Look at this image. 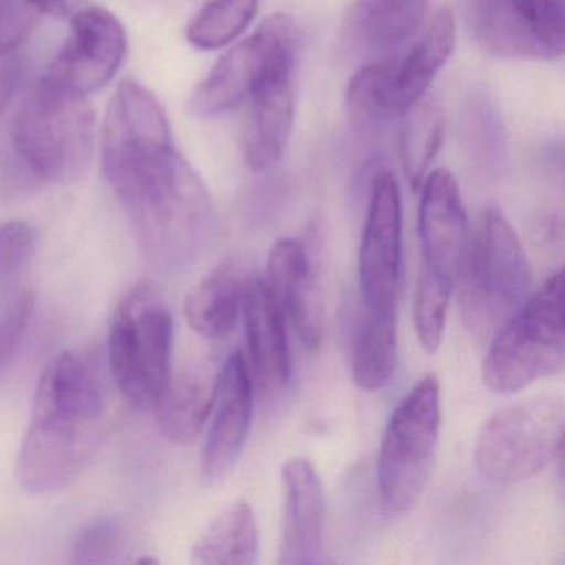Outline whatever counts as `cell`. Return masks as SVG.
Wrapping results in <instances>:
<instances>
[{
    "mask_svg": "<svg viewBox=\"0 0 565 565\" xmlns=\"http://www.w3.org/2000/svg\"><path fill=\"white\" fill-rule=\"evenodd\" d=\"M426 12L428 0H353L347 29L366 49L395 51L418 32Z\"/></svg>",
    "mask_w": 565,
    "mask_h": 565,
    "instance_id": "cell-21",
    "label": "cell"
},
{
    "mask_svg": "<svg viewBox=\"0 0 565 565\" xmlns=\"http://www.w3.org/2000/svg\"><path fill=\"white\" fill-rule=\"evenodd\" d=\"M34 313V292L21 287L0 290V379L24 347Z\"/></svg>",
    "mask_w": 565,
    "mask_h": 565,
    "instance_id": "cell-28",
    "label": "cell"
},
{
    "mask_svg": "<svg viewBox=\"0 0 565 565\" xmlns=\"http://www.w3.org/2000/svg\"><path fill=\"white\" fill-rule=\"evenodd\" d=\"M244 323L247 352L257 383L266 392L286 388L292 373L286 316L264 279L244 287Z\"/></svg>",
    "mask_w": 565,
    "mask_h": 565,
    "instance_id": "cell-17",
    "label": "cell"
},
{
    "mask_svg": "<svg viewBox=\"0 0 565 565\" xmlns=\"http://www.w3.org/2000/svg\"><path fill=\"white\" fill-rule=\"evenodd\" d=\"M22 74V58L18 52L0 55V117L8 110L9 104L18 90Z\"/></svg>",
    "mask_w": 565,
    "mask_h": 565,
    "instance_id": "cell-33",
    "label": "cell"
},
{
    "mask_svg": "<svg viewBox=\"0 0 565 565\" xmlns=\"http://www.w3.org/2000/svg\"><path fill=\"white\" fill-rule=\"evenodd\" d=\"M296 24L289 15L267 18L246 41L220 58L194 88L188 108L198 118H214L249 102L277 72L294 68Z\"/></svg>",
    "mask_w": 565,
    "mask_h": 565,
    "instance_id": "cell-9",
    "label": "cell"
},
{
    "mask_svg": "<svg viewBox=\"0 0 565 565\" xmlns=\"http://www.w3.org/2000/svg\"><path fill=\"white\" fill-rule=\"evenodd\" d=\"M11 135L32 177L49 184L75 183L94 157V108L88 95L44 77L22 102Z\"/></svg>",
    "mask_w": 565,
    "mask_h": 565,
    "instance_id": "cell-3",
    "label": "cell"
},
{
    "mask_svg": "<svg viewBox=\"0 0 565 565\" xmlns=\"http://www.w3.org/2000/svg\"><path fill=\"white\" fill-rule=\"evenodd\" d=\"M211 425L201 452V475L207 484L223 481L236 466L253 418V380L239 350L220 369Z\"/></svg>",
    "mask_w": 565,
    "mask_h": 565,
    "instance_id": "cell-15",
    "label": "cell"
},
{
    "mask_svg": "<svg viewBox=\"0 0 565 565\" xmlns=\"http://www.w3.org/2000/svg\"><path fill=\"white\" fill-rule=\"evenodd\" d=\"M445 111L431 95L403 111L399 157L412 190H418L429 173L445 138Z\"/></svg>",
    "mask_w": 565,
    "mask_h": 565,
    "instance_id": "cell-25",
    "label": "cell"
},
{
    "mask_svg": "<svg viewBox=\"0 0 565 565\" xmlns=\"http://www.w3.org/2000/svg\"><path fill=\"white\" fill-rule=\"evenodd\" d=\"M531 267L514 227L501 211L482 214L459 267V307L472 337L492 335L521 309L531 290Z\"/></svg>",
    "mask_w": 565,
    "mask_h": 565,
    "instance_id": "cell-4",
    "label": "cell"
},
{
    "mask_svg": "<svg viewBox=\"0 0 565 565\" xmlns=\"http://www.w3.org/2000/svg\"><path fill=\"white\" fill-rule=\"evenodd\" d=\"M38 231L22 221L0 224V290L11 289L38 253Z\"/></svg>",
    "mask_w": 565,
    "mask_h": 565,
    "instance_id": "cell-30",
    "label": "cell"
},
{
    "mask_svg": "<svg viewBox=\"0 0 565 565\" xmlns=\"http://www.w3.org/2000/svg\"><path fill=\"white\" fill-rule=\"evenodd\" d=\"M125 548V532L118 522L100 519L82 529L75 539V564H111L121 557Z\"/></svg>",
    "mask_w": 565,
    "mask_h": 565,
    "instance_id": "cell-31",
    "label": "cell"
},
{
    "mask_svg": "<svg viewBox=\"0 0 565 565\" xmlns=\"http://www.w3.org/2000/svg\"><path fill=\"white\" fill-rule=\"evenodd\" d=\"M284 521L279 564L310 565L320 561L323 547V489L316 468L307 459L284 465Z\"/></svg>",
    "mask_w": 565,
    "mask_h": 565,
    "instance_id": "cell-16",
    "label": "cell"
},
{
    "mask_svg": "<svg viewBox=\"0 0 565 565\" xmlns=\"http://www.w3.org/2000/svg\"><path fill=\"white\" fill-rule=\"evenodd\" d=\"M127 54V32L111 12L82 8L71 18V35L45 77L78 94L100 90L117 75Z\"/></svg>",
    "mask_w": 565,
    "mask_h": 565,
    "instance_id": "cell-13",
    "label": "cell"
},
{
    "mask_svg": "<svg viewBox=\"0 0 565 565\" xmlns=\"http://www.w3.org/2000/svg\"><path fill=\"white\" fill-rule=\"evenodd\" d=\"M257 558L259 527L247 501L223 509L201 532L191 551V562L200 565H253Z\"/></svg>",
    "mask_w": 565,
    "mask_h": 565,
    "instance_id": "cell-22",
    "label": "cell"
},
{
    "mask_svg": "<svg viewBox=\"0 0 565 565\" xmlns=\"http://www.w3.org/2000/svg\"><path fill=\"white\" fill-rule=\"evenodd\" d=\"M102 170L141 253L157 269L184 273L213 247L217 221L206 184L174 150L153 92L125 81L102 130Z\"/></svg>",
    "mask_w": 565,
    "mask_h": 565,
    "instance_id": "cell-1",
    "label": "cell"
},
{
    "mask_svg": "<svg viewBox=\"0 0 565 565\" xmlns=\"http://www.w3.org/2000/svg\"><path fill=\"white\" fill-rule=\"evenodd\" d=\"M257 9L259 0H210L188 25V41L201 51L226 47L253 24Z\"/></svg>",
    "mask_w": 565,
    "mask_h": 565,
    "instance_id": "cell-27",
    "label": "cell"
},
{
    "mask_svg": "<svg viewBox=\"0 0 565 565\" xmlns=\"http://www.w3.org/2000/svg\"><path fill=\"white\" fill-rule=\"evenodd\" d=\"M455 45V12L445 6L429 21L428 28L408 55L396 61L393 97L398 115L428 95L433 81L451 57Z\"/></svg>",
    "mask_w": 565,
    "mask_h": 565,
    "instance_id": "cell-20",
    "label": "cell"
},
{
    "mask_svg": "<svg viewBox=\"0 0 565 565\" xmlns=\"http://www.w3.org/2000/svg\"><path fill=\"white\" fill-rule=\"evenodd\" d=\"M38 25V12L25 0H0V55L18 52Z\"/></svg>",
    "mask_w": 565,
    "mask_h": 565,
    "instance_id": "cell-32",
    "label": "cell"
},
{
    "mask_svg": "<svg viewBox=\"0 0 565 565\" xmlns=\"http://www.w3.org/2000/svg\"><path fill=\"white\" fill-rule=\"evenodd\" d=\"M396 61L386 58L360 68L347 87V110L360 128H373L398 115L393 97Z\"/></svg>",
    "mask_w": 565,
    "mask_h": 565,
    "instance_id": "cell-26",
    "label": "cell"
},
{
    "mask_svg": "<svg viewBox=\"0 0 565 565\" xmlns=\"http://www.w3.org/2000/svg\"><path fill=\"white\" fill-rule=\"evenodd\" d=\"M267 274L270 290L303 345L319 350L326 330V302L316 254L302 241L282 237L267 257Z\"/></svg>",
    "mask_w": 565,
    "mask_h": 565,
    "instance_id": "cell-14",
    "label": "cell"
},
{
    "mask_svg": "<svg viewBox=\"0 0 565 565\" xmlns=\"http://www.w3.org/2000/svg\"><path fill=\"white\" fill-rule=\"evenodd\" d=\"M564 270L547 277L489 340L482 380L512 395L564 370Z\"/></svg>",
    "mask_w": 565,
    "mask_h": 565,
    "instance_id": "cell-5",
    "label": "cell"
},
{
    "mask_svg": "<svg viewBox=\"0 0 565 565\" xmlns=\"http://www.w3.org/2000/svg\"><path fill=\"white\" fill-rule=\"evenodd\" d=\"M402 194L396 178L379 170L370 188L369 210L359 250L363 310L396 313L402 282Z\"/></svg>",
    "mask_w": 565,
    "mask_h": 565,
    "instance_id": "cell-11",
    "label": "cell"
},
{
    "mask_svg": "<svg viewBox=\"0 0 565 565\" xmlns=\"http://www.w3.org/2000/svg\"><path fill=\"white\" fill-rule=\"evenodd\" d=\"M469 19L494 57L541 62L564 54V0H469Z\"/></svg>",
    "mask_w": 565,
    "mask_h": 565,
    "instance_id": "cell-10",
    "label": "cell"
},
{
    "mask_svg": "<svg viewBox=\"0 0 565 565\" xmlns=\"http://www.w3.org/2000/svg\"><path fill=\"white\" fill-rule=\"evenodd\" d=\"M107 425L104 388L77 352L58 353L39 379L18 478L32 494L67 488L88 468Z\"/></svg>",
    "mask_w": 565,
    "mask_h": 565,
    "instance_id": "cell-2",
    "label": "cell"
},
{
    "mask_svg": "<svg viewBox=\"0 0 565 565\" xmlns=\"http://www.w3.org/2000/svg\"><path fill=\"white\" fill-rule=\"evenodd\" d=\"M220 370L210 363L171 373L153 403L158 428L168 441L190 445L203 431L216 399Z\"/></svg>",
    "mask_w": 565,
    "mask_h": 565,
    "instance_id": "cell-19",
    "label": "cell"
},
{
    "mask_svg": "<svg viewBox=\"0 0 565 565\" xmlns=\"http://www.w3.org/2000/svg\"><path fill=\"white\" fill-rule=\"evenodd\" d=\"M452 289L419 273L413 299V323L423 350L435 355L445 335L446 310Z\"/></svg>",
    "mask_w": 565,
    "mask_h": 565,
    "instance_id": "cell-29",
    "label": "cell"
},
{
    "mask_svg": "<svg viewBox=\"0 0 565 565\" xmlns=\"http://www.w3.org/2000/svg\"><path fill=\"white\" fill-rule=\"evenodd\" d=\"M441 428V390L435 373L423 376L395 406L380 445L379 498L383 514L399 518L423 498Z\"/></svg>",
    "mask_w": 565,
    "mask_h": 565,
    "instance_id": "cell-6",
    "label": "cell"
},
{
    "mask_svg": "<svg viewBox=\"0 0 565 565\" xmlns=\"http://www.w3.org/2000/svg\"><path fill=\"white\" fill-rule=\"evenodd\" d=\"M173 317L151 284L134 287L111 322L108 359L118 390L137 406H153L171 376Z\"/></svg>",
    "mask_w": 565,
    "mask_h": 565,
    "instance_id": "cell-7",
    "label": "cell"
},
{
    "mask_svg": "<svg viewBox=\"0 0 565 565\" xmlns=\"http://www.w3.org/2000/svg\"><path fill=\"white\" fill-rule=\"evenodd\" d=\"M244 286L233 264H223L191 289L184 316L198 335L223 340L233 332L243 309Z\"/></svg>",
    "mask_w": 565,
    "mask_h": 565,
    "instance_id": "cell-23",
    "label": "cell"
},
{
    "mask_svg": "<svg viewBox=\"0 0 565 565\" xmlns=\"http://www.w3.org/2000/svg\"><path fill=\"white\" fill-rule=\"evenodd\" d=\"M35 12L52 18H72L84 8V0H25Z\"/></svg>",
    "mask_w": 565,
    "mask_h": 565,
    "instance_id": "cell-34",
    "label": "cell"
},
{
    "mask_svg": "<svg viewBox=\"0 0 565 565\" xmlns=\"http://www.w3.org/2000/svg\"><path fill=\"white\" fill-rule=\"evenodd\" d=\"M398 363L396 313L363 310L352 349V379L365 392H379L392 382Z\"/></svg>",
    "mask_w": 565,
    "mask_h": 565,
    "instance_id": "cell-24",
    "label": "cell"
},
{
    "mask_svg": "<svg viewBox=\"0 0 565 565\" xmlns=\"http://www.w3.org/2000/svg\"><path fill=\"white\" fill-rule=\"evenodd\" d=\"M564 419L558 396H534L499 409L479 433L476 468L495 486L518 484L539 475L562 458Z\"/></svg>",
    "mask_w": 565,
    "mask_h": 565,
    "instance_id": "cell-8",
    "label": "cell"
},
{
    "mask_svg": "<svg viewBox=\"0 0 565 565\" xmlns=\"http://www.w3.org/2000/svg\"><path fill=\"white\" fill-rule=\"evenodd\" d=\"M292 72H277L250 98V114L243 135L247 167L256 173L282 160L294 127Z\"/></svg>",
    "mask_w": 565,
    "mask_h": 565,
    "instance_id": "cell-18",
    "label": "cell"
},
{
    "mask_svg": "<svg viewBox=\"0 0 565 565\" xmlns=\"http://www.w3.org/2000/svg\"><path fill=\"white\" fill-rule=\"evenodd\" d=\"M419 188V273L455 290L471 234L458 181L451 171L438 168L426 174Z\"/></svg>",
    "mask_w": 565,
    "mask_h": 565,
    "instance_id": "cell-12",
    "label": "cell"
}]
</instances>
